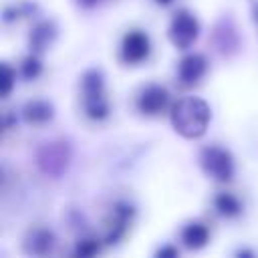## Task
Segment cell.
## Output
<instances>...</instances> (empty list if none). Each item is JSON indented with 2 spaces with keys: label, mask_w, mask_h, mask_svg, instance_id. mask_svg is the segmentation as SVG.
Segmentation results:
<instances>
[{
  "label": "cell",
  "mask_w": 258,
  "mask_h": 258,
  "mask_svg": "<svg viewBox=\"0 0 258 258\" xmlns=\"http://www.w3.org/2000/svg\"><path fill=\"white\" fill-rule=\"evenodd\" d=\"M181 246H179V242H163L153 254L155 256H161V258H175V256H179L181 254Z\"/></svg>",
  "instance_id": "cell-20"
},
{
  "label": "cell",
  "mask_w": 258,
  "mask_h": 258,
  "mask_svg": "<svg viewBox=\"0 0 258 258\" xmlns=\"http://www.w3.org/2000/svg\"><path fill=\"white\" fill-rule=\"evenodd\" d=\"M58 24L54 18L48 16H38L28 24V32H26V50L38 52V54H46L54 42L58 40Z\"/></svg>",
  "instance_id": "cell-12"
},
{
  "label": "cell",
  "mask_w": 258,
  "mask_h": 258,
  "mask_svg": "<svg viewBox=\"0 0 258 258\" xmlns=\"http://www.w3.org/2000/svg\"><path fill=\"white\" fill-rule=\"evenodd\" d=\"M18 69H16V62H8L4 60L2 62V99H10V95L14 93L16 89V81H18Z\"/></svg>",
  "instance_id": "cell-19"
},
{
  "label": "cell",
  "mask_w": 258,
  "mask_h": 258,
  "mask_svg": "<svg viewBox=\"0 0 258 258\" xmlns=\"http://www.w3.org/2000/svg\"><path fill=\"white\" fill-rule=\"evenodd\" d=\"M79 8H85V10H91V8H95V6H99L101 2H105V0H73Z\"/></svg>",
  "instance_id": "cell-21"
},
{
  "label": "cell",
  "mask_w": 258,
  "mask_h": 258,
  "mask_svg": "<svg viewBox=\"0 0 258 258\" xmlns=\"http://www.w3.org/2000/svg\"><path fill=\"white\" fill-rule=\"evenodd\" d=\"M107 250L101 234L95 230H89V232H83L79 236H75L73 240V248H71V254L73 256H99Z\"/></svg>",
  "instance_id": "cell-17"
},
{
  "label": "cell",
  "mask_w": 258,
  "mask_h": 258,
  "mask_svg": "<svg viewBox=\"0 0 258 258\" xmlns=\"http://www.w3.org/2000/svg\"><path fill=\"white\" fill-rule=\"evenodd\" d=\"M248 212V204L244 194L230 185H218L208 198V216L212 222L236 224L244 220Z\"/></svg>",
  "instance_id": "cell-7"
},
{
  "label": "cell",
  "mask_w": 258,
  "mask_h": 258,
  "mask_svg": "<svg viewBox=\"0 0 258 258\" xmlns=\"http://www.w3.org/2000/svg\"><path fill=\"white\" fill-rule=\"evenodd\" d=\"M248 6H250V18L258 30V0H248Z\"/></svg>",
  "instance_id": "cell-22"
},
{
  "label": "cell",
  "mask_w": 258,
  "mask_h": 258,
  "mask_svg": "<svg viewBox=\"0 0 258 258\" xmlns=\"http://www.w3.org/2000/svg\"><path fill=\"white\" fill-rule=\"evenodd\" d=\"M71 163V147L64 139H50L36 149V165L46 177H58Z\"/></svg>",
  "instance_id": "cell-11"
},
{
  "label": "cell",
  "mask_w": 258,
  "mask_h": 258,
  "mask_svg": "<svg viewBox=\"0 0 258 258\" xmlns=\"http://www.w3.org/2000/svg\"><path fill=\"white\" fill-rule=\"evenodd\" d=\"M18 115H20L22 125L32 127V129H44L54 121L56 109H54V103L50 99L32 97L18 107Z\"/></svg>",
  "instance_id": "cell-14"
},
{
  "label": "cell",
  "mask_w": 258,
  "mask_h": 258,
  "mask_svg": "<svg viewBox=\"0 0 258 258\" xmlns=\"http://www.w3.org/2000/svg\"><path fill=\"white\" fill-rule=\"evenodd\" d=\"M44 54H38V52H32V50H26L18 62H16V69H18V77L20 81L24 83H34L38 81L42 75H44Z\"/></svg>",
  "instance_id": "cell-18"
},
{
  "label": "cell",
  "mask_w": 258,
  "mask_h": 258,
  "mask_svg": "<svg viewBox=\"0 0 258 258\" xmlns=\"http://www.w3.org/2000/svg\"><path fill=\"white\" fill-rule=\"evenodd\" d=\"M210 42L214 46V50L224 56V58H230L234 56L238 50H240V32L234 24L232 18H220L214 28H212V34H210Z\"/></svg>",
  "instance_id": "cell-15"
},
{
  "label": "cell",
  "mask_w": 258,
  "mask_h": 258,
  "mask_svg": "<svg viewBox=\"0 0 258 258\" xmlns=\"http://www.w3.org/2000/svg\"><path fill=\"white\" fill-rule=\"evenodd\" d=\"M40 16V6L34 0H10L2 6L4 28H18L20 24H30Z\"/></svg>",
  "instance_id": "cell-16"
},
{
  "label": "cell",
  "mask_w": 258,
  "mask_h": 258,
  "mask_svg": "<svg viewBox=\"0 0 258 258\" xmlns=\"http://www.w3.org/2000/svg\"><path fill=\"white\" fill-rule=\"evenodd\" d=\"M210 73V60L204 52L200 50H183L179 60L175 62V73H173V79H175V85L183 91H191L196 87H200L206 77Z\"/></svg>",
  "instance_id": "cell-10"
},
{
  "label": "cell",
  "mask_w": 258,
  "mask_h": 258,
  "mask_svg": "<svg viewBox=\"0 0 258 258\" xmlns=\"http://www.w3.org/2000/svg\"><path fill=\"white\" fill-rule=\"evenodd\" d=\"M234 256H256V250H252V248H238V250H234Z\"/></svg>",
  "instance_id": "cell-23"
},
{
  "label": "cell",
  "mask_w": 258,
  "mask_h": 258,
  "mask_svg": "<svg viewBox=\"0 0 258 258\" xmlns=\"http://www.w3.org/2000/svg\"><path fill=\"white\" fill-rule=\"evenodd\" d=\"M198 165L202 173L216 185H232L236 177V157L222 143H206L198 151Z\"/></svg>",
  "instance_id": "cell-5"
},
{
  "label": "cell",
  "mask_w": 258,
  "mask_h": 258,
  "mask_svg": "<svg viewBox=\"0 0 258 258\" xmlns=\"http://www.w3.org/2000/svg\"><path fill=\"white\" fill-rule=\"evenodd\" d=\"M155 6H159V8H169V6H173L177 0H151Z\"/></svg>",
  "instance_id": "cell-24"
},
{
  "label": "cell",
  "mask_w": 258,
  "mask_h": 258,
  "mask_svg": "<svg viewBox=\"0 0 258 258\" xmlns=\"http://www.w3.org/2000/svg\"><path fill=\"white\" fill-rule=\"evenodd\" d=\"M77 111L91 125H103L111 119L113 101L103 69L89 67L77 81Z\"/></svg>",
  "instance_id": "cell-1"
},
{
  "label": "cell",
  "mask_w": 258,
  "mask_h": 258,
  "mask_svg": "<svg viewBox=\"0 0 258 258\" xmlns=\"http://www.w3.org/2000/svg\"><path fill=\"white\" fill-rule=\"evenodd\" d=\"M173 101L175 99H173L169 87L159 81H147V83L139 85L131 95V107L143 119L167 117Z\"/></svg>",
  "instance_id": "cell-4"
},
{
  "label": "cell",
  "mask_w": 258,
  "mask_h": 258,
  "mask_svg": "<svg viewBox=\"0 0 258 258\" xmlns=\"http://www.w3.org/2000/svg\"><path fill=\"white\" fill-rule=\"evenodd\" d=\"M137 220V204L129 194H115L111 196L101 212L99 222V234L107 248H113L121 244Z\"/></svg>",
  "instance_id": "cell-3"
},
{
  "label": "cell",
  "mask_w": 258,
  "mask_h": 258,
  "mask_svg": "<svg viewBox=\"0 0 258 258\" xmlns=\"http://www.w3.org/2000/svg\"><path fill=\"white\" fill-rule=\"evenodd\" d=\"M200 32H202V24H200V18L194 10L179 6L171 12L165 34H167V40L173 48H177L179 52L189 50L198 42Z\"/></svg>",
  "instance_id": "cell-8"
},
{
  "label": "cell",
  "mask_w": 258,
  "mask_h": 258,
  "mask_svg": "<svg viewBox=\"0 0 258 258\" xmlns=\"http://www.w3.org/2000/svg\"><path fill=\"white\" fill-rule=\"evenodd\" d=\"M58 248H60V238L56 230L44 222L30 224L20 238V250L26 256H36V258L54 256L58 254Z\"/></svg>",
  "instance_id": "cell-9"
},
{
  "label": "cell",
  "mask_w": 258,
  "mask_h": 258,
  "mask_svg": "<svg viewBox=\"0 0 258 258\" xmlns=\"http://www.w3.org/2000/svg\"><path fill=\"white\" fill-rule=\"evenodd\" d=\"M117 62L127 69L143 67L153 56V40L141 26H129L117 40Z\"/></svg>",
  "instance_id": "cell-6"
},
{
  "label": "cell",
  "mask_w": 258,
  "mask_h": 258,
  "mask_svg": "<svg viewBox=\"0 0 258 258\" xmlns=\"http://www.w3.org/2000/svg\"><path fill=\"white\" fill-rule=\"evenodd\" d=\"M212 220L189 218L177 228V242L187 252H200L212 242Z\"/></svg>",
  "instance_id": "cell-13"
},
{
  "label": "cell",
  "mask_w": 258,
  "mask_h": 258,
  "mask_svg": "<svg viewBox=\"0 0 258 258\" xmlns=\"http://www.w3.org/2000/svg\"><path fill=\"white\" fill-rule=\"evenodd\" d=\"M167 117H169L173 131L179 137L187 141H196V139H202L210 127L212 107L204 97L181 95L173 101Z\"/></svg>",
  "instance_id": "cell-2"
}]
</instances>
